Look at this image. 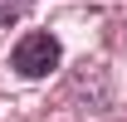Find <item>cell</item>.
Segmentation results:
<instances>
[{
    "mask_svg": "<svg viewBox=\"0 0 127 122\" xmlns=\"http://www.w3.org/2000/svg\"><path fill=\"white\" fill-rule=\"evenodd\" d=\"M59 39L54 34H44V30H34V34H25L15 44V54H10V68H15L20 78H44V73H54L59 68Z\"/></svg>",
    "mask_w": 127,
    "mask_h": 122,
    "instance_id": "1",
    "label": "cell"
},
{
    "mask_svg": "<svg viewBox=\"0 0 127 122\" xmlns=\"http://www.w3.org/2000/svg\"><path fill=\"white\" fill-rule=\"evenodd\" d=\"M34 0H0V25H15V20H25V10H30Z\"/></svg>",
    "mask_w": 127,
    "mask_h": 122,
    "instance_id": "2",
    "label": "cell"
}]
</instances>
